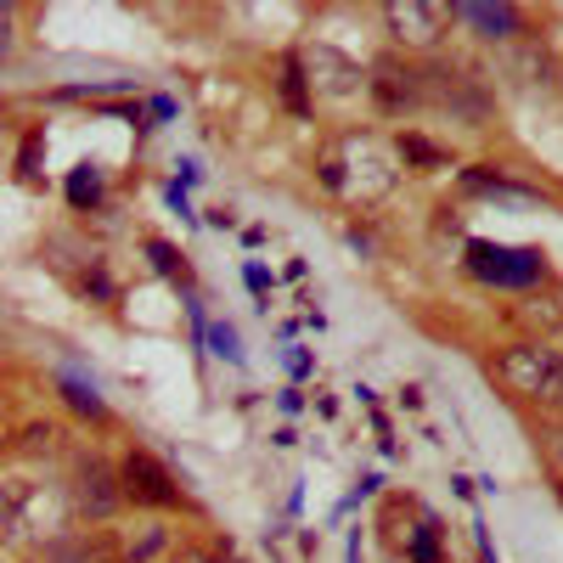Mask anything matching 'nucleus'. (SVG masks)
<instances>
[{
    "instance_id": "9d476101",
    "label": "nucleus",
    "mask_w": 563,
    "mask_h": 563,
    "mask_svg": "<svg viewBox=\"0 0 563 563\" xmlns=\"http://www.w3.org/2000/svg\"><path fill=\"white\" fill-rule=\"evenodd\" d=\"M68 198H74L79 209H85V203H97V198H102V175L90 169V164H79V169H74V180H68Z\"/></svg>"
},
{
    "instance_id": "f03ea898",
    "label": "nucleus",
    "mask_w": 563,
    "mask_h": 563,
    "mask_svg": "<svg viewBox=\"0 0 563 563\" xmlns=\"http://www.w3.org/2000/svg\"><path fill=\"white\" fill-rule=\"evenodd\" d=\"M496 378L536 406H563V355L547 344H512L496 355Z\"/></svg>"
},
{
    "instance_id": "1a4fd4ad",
    "label": "nucleus",
    "mask_w": 563,
    "mask_h": 563,
    "mask_svg": "<svg viewBox=\"0 0 563 563\" xmlns=\"http://www.w3.org/2000/svg\"><path fill=\"white\" fill-rule=\"evenodd\" d=\"M29 563H90V541H79V536H57V541L34 547Z\"/></svg>"
},
{
    "instance_id": "0eeeda50",
    "label": "nucleus",
    "mask_w": 563,
    "mask_h": 563,
    "mask_svg": "<svg viewBox=\"0 0 563 563\" xmlns=\"http://www.w3.org/2000/svg\"><path fill=\"white\" fill-rule=\"evenodd\" d=\"M372 97H378L389 113H406V108L422 102V74L406 68L400 57H384L378 68H372Z\"/></svg>"
},
{
    "instance_id": "423d86ee",
    "label": "nucleus",
    "mask_w": 563,
    "mask_h": 563,
    "mask_svg": "<svg viewBox=\"0 0 563 563\" xmlns=\"http://www.w3.org/2000/svg\"><path fill=\"white\" fill-rule=\"evenodd\" d=\"M384 23L400 45H434L451 23V7H440V0H389Z\"/></svg>"
},
{
    "instance_id": "f8f14e48",
    "label": "nucleus",
    "mask_w": 563,
    "mask_h": 563,
    "mask_svg": "<svg viewBox=\"0 0 563 563\" xmlns=\"http://www.w3.org/2000/svg\"><path fill=\"white\" fill-rule=\"evenodd\" d=\"M282 90H288V102L305 113L310 102H305V79H299V57H288V79H282Z\"/></svg>"
},
{
    "instance_id": "39448f33",
    "label": "nucleus",
    "mask_w": 563,
    "mask_h": 563,
    "mask_svg": "<svg viewBox=\"0 0 563 563\" xmlns=\"http://www.w3.org/2000/svg\"><path fill=\"white\" fill-rule=\"evenodd\" d=\"M119 485H124V501H141V507H175L180 501L175 474L153 451H130L124 467H119Z\"/></svg>"
},
{
    "instance_id": "7ed1b4c3",
    "label": "nucleus",
    "mask_w": 563,
    "mask_h": 563,
    "mask_svg": "<svg viewBox=\"0 0 563 563\" xmlns=\"http://www.w3.org/2000/svg\"><path fill=\"white\" fill-rule=\"evenodd\" d=\"M467 271L490 288H530V282H541V254L507 243H467Z\"/></svg>"
},
{
    "instance_id": "ddd939ff",
    "label": "nucleus",
    "mask_w": 563,
    "mask_h": 563,
    "mask_svg": "<svg viewBox=\"0 0 563 563\" xmlns=\"http://www.w3.org/2000/svg\"><path fill=\"white\" fill-rule=\"evenodd\" d=\"M169 563H238V558H225V552H209V547H180Z\"/></svg>"
},
{
    "instance_id": "f257e3e1",
    "label": "nucleus",
    "mask_w": 563,
    "mask_h": 563,
    "mask_svg": "<svg viewBox=\"0 0 563 563\" xmlns=\"http://www.w3.org/2000/svg\"><path fill=\"white\" fill-rule=\"evenodd\" d=\"M68 519V501L34 479H7L0 485V541L7 547H45L57 541Z\"/></svg>"
},
{
    "instance_id": "2eb2a0df",
    "label": "nucleus",
    "mask_w": 563,
    "mask_h": 563,
    "mask_svg": "<svg viewBox=\"0 0 563 563\" xmlns=\"http://www.w3.org/2000/svg\"><path fill=\"white\" fill-rule=\"evenodd\" d=\"M552 456H558V474H563V434L552 440Z\"/></svg>"
},
{
    "instance_id": "6e6552de",
    "label": "nucleus",
    "mask_w": 563,
    "mask_h": 563,
    "mask_svg": "<svg viewBox=\"0 0 563 563\" xmlns=\"http://www.w3.org/2000/svg\"><path fill=\"white\" fill-rule=\"evenodd\" d=\"M456 18H467L474 29H485V40H501V34L519 29V12H512V7H456Z\"/></svg>"
},
{
    "instance_id": "20e7f679",
    "label": "nucleus",
    "mask_w": 563,
    "mask_h": 563,
    "mask_svg": "<svg viewBox=\"0 0 563 563\" xmlns=\"http://www.w3.org/2000/svg\"><path fill=\"white\" fill-rule=\"evenodd\" d=\"M68 501H74L79 519H113L119 501H124V485H119V474H113V467H108L102 456H85V462L74 467Z\"/></svg>"
},
{
    "instance_id": "4468645a",
    "label": "nucleus",
    "mask_w": 563,
    "mask_h": 563,
    "mask_svg": "<svg viewBox=\"0 0 563 563\" xmlns=\"http://www.w3.org/2000/svg\"><path fill=\"white\" fill-rule=\"evenodd\" d=\"M7 45H12V12L0 7V57H7Z\"/></svg>"
},
{
    "instance_id": "9b49d317",
    "label": "nucleus",
    "mask_w": 563,
    "mask_h": 563,
    "mask_svg": "<svg viewBox=\"0 0 563 563\" xmlns=\"http://www.w3.org/2000/svg\"><path fill=\"white\" fill-rule=\"evenodd\" d=\"M63 395H68V400H74L85 417H102V400H97V389H85L79 378H63Z\"/></svg>"
}]
</instances>
